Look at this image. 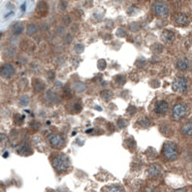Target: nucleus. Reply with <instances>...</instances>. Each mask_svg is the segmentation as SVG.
I'll return each instance as SVG.
<instances>
[{
	"label": "nucleus",
	"instance_id": "f257e3e1",
	"mask_svg": "<svg viewBox=\"0 0 192 192\" xmlns=\"http://www.w3.org/2000/svg\"><path fill=\"white\" fill-rule=\"evenodd\" d=\"M52 167L55 168L58 173H62L65 172L70 165V162L66 155L64 154H57L52 158Z\"/></svg>",
	"mask_w": 192,
	"mask_h": 192
},
{
	"label": "nucleus",
	"instance_id": "f03ea898",
	"mask_svg": "<svg viewBox=\"0 0 192 192\" xmlns=\"http://www.w3.org/2000/svg\"><path fill=\"white\" fill-rule=\"evenodd\" d=\"M163 154L170 161L176 160L179 156L178 147L173 142H167L163 147Z\"/></svg>",
	"mask_w": 192,
	"mask_h": 192
},
{
	"label": "nucleus",
	"instance_id": "7ed1b4c3",
	"mask_svg": "<svg viewBox=\"0 0 192 192\" xmlns=\"http://www.w3.org/2000/svg\"><path fill=\"white\" fill-rule=\"evenodd\" d=\"M188 85H189V82L187 80V78H185L184 76H180V77H177L174 80L173 85H172V88H173V90L175 92L184 93L188 89Z\"/></svg>",
	"mask_w": 192,
	"mask_h": 192
},
{
	"label": "nucleus",
	"instance_id": "20e7f679",
	"mask_svg": "<svg viewBox=\"0 0 192 192\" xmlns=\"http://www.w3.org/2000/svg\"><path fill=\"white\" fill-rule=\"evenodd\" d=\"M153 12L157 17L165 18L169 15L170 9H169V6L165 2L158 1L153 4Z\"/></svg>",
	"mask_w": 192,
	"mask_h": 192
},
{
	"label": "nucleus",
	"instance_id": "39448f33",
	"mask_svg": "<svg viewBox=\"0 0 192 192\" xmlns=\"http://www.w3.org/2000/svg\"><path fill=\"white\" fill-rule=\"evenodd\" d=\"M187 110H188V107L184 103H180V104H177L174 109H173V119L175 120H181L183 117L187 114Z\"/></svg>",
	"mask_w": 192,
	"mask_h": 192
},
{
	"label": "nucleus",
	"instance_id": "423d86ee",
	"mask_svg": "<svg viewBox=\"0 0 192 192\" xmlns=\"http://www.w3.org/2000/svg\"><path fill=\"white\" fill-rule=\"evenodd\" d=\"M172 19L175 22V24L179 26H187L189 24V18L187 15H185L184 13H176L173 15Z\"/></svg>",
	"mask_w": 192,
	"mask_h": 192
},
{
	"label": "nucleus",
	"instance_id": "0eeeda50",
	"mask_svg": "<svg viewBox=\"0 0 192 192\" xmlns=\"http://www.w3.org/2000/svg\"><path fill=\"white\" fill-rule=\"evenodd\" d=\"M169 110V104L165 100H158L154 105L153 111L156 115L158 116H164L168 113Z\"/></svg>",
	"mask_w": 192,
	"mask_h": 192
},
{
	"label": "nucleus",
	"instance_id": "6e6552de",
	"mask_svg": "<svg viewBox=\"0 0 192 192\" xmlns=\"http://www.w3.org/2000/svg\"><path fill=\"white\" fill-rule=\"evenodd\" d=\"M49 142H50L51 147L56 150H60L64 146L63 138L58 134H51L49 136Z\"/></svg>",
	"mask_w": 192,
	"mask_h": 192
},
{
	"label": "nucleus",
	"instance_id": "1a4fd4ad",
	"mask_svg": "<svg viewBox=\"0 0 192 192\" xmlns=\"http://www.w3.org/2000/svg\"><path fill=\"white\" fill-rule=\"evenodd\" d=\"M15 68L12 64H3V65L0 67V76L4 79H11L15 75Z\"/></svg>",
	"mask_w": 192,
	"mask_h": 192
},
{
	"label": "nucleus",
	"instance_id": "9d476101",
	"mask_svg": "<svg viewBox=\"0 0 192 192\" xmlns=\"http://www.w3.org/2000/svg\"><path fill=\"white\" fill-rule=\"evenodd\" d=\"M17 151L19 154L23 155V156H27V155H30L32 153V150H31V147L29 146L27 143H22V144H19Z\"/></svg>",
	"mask_w": 192,
	"mask_h": 192
},
{
	"label": "nucleus",
	"instance_id": "9b49d317",
	"mask_svg": "<svg viewBox=\"0 0 192 192\" xmlns=\"http://www.w3.org/2000/svg\"><path fill=\"white\" fill-rule=\"evenodd\" d=\"M161 39L164 43L172 44L176 39V34L173 31L166 29V30H163V32L161 33Z\"/></svg>",
	"mask_w": 192,
	"mask_h": 192
},
{
	"label": "nucleus",
	"instance_id": "f8f14e48",
	"mask_svg": "<svg viewBox=\"0 0 192 192\" xmlns=\"http://www.w3.org/2000/svg\"><path fill=\"white\" fill-rule=\"evenodd\" d=\"M160 174H161V168H160V166L157 164L150 165L149 170H147V175H149V177L151 179L158 178Z\"/></svg>",
	"mask_w": 192,
	"mask_h": 192
},
{
	"label": "nucleus",
	"instance_id": "ddd939ff",
	"mask_svg": "<svg viewBox=\"0 0 192 192\" xmlns=\"http://www.w3.org/2000/svg\"><path fill=\"white\" fill-rule=\"evenodd\" d=\"M32 86H33L34 91L40 92V91L45 89L46 85H45V83H44L41 80V79H39V78H33V80H32Z\"/></svg>",
	"mask_w": 192,
	"mask_h": 192
},
{
	"label": "nucleus",
	"instance_id": "4468645a",
	"mask_svg": "<svg viewBox=\"0 0 192 192\" xmlns=\"http://www.w3.org/2000/svg\"><path fill=\"white\" fill-rule=\"evenodd\" d=\"M190 65V61L187 57H181L177 62V68L180 71H186Z\"/></svg>",
	"mask_w": 192,
	"mask_h": 192
},
{
	"label": "nucleus",
	"instance_id": "2eb2a0df",
	"mask_svg": "<svg viewBox=\"0 0 192 192\" xmlns=\"http://www.w3.org/2000/svg\"><path fill=\"white\" fill-rule=\"evenodd\" d=\"M36 12L40 15V16H46L47 13H48V5L46 2L41 1L39 2L37 5V8H36Z\"/></svg>",
	"mask_w": 192,
	"mask_h": 192
},
{
	"label": "nucleus",
	"instance_id": "dca6fc26",
	"mask_svg": "<svg viewBox=\"0 0 192 192\" xmlns=\"http://www.w3.org/2000/svg\"><path fill=\"white\" fill-rule=\"evenodd\" d=\"M12 32L14 35H19V34H22L23 32V25L21 22L15 23L12 27Z\"/></svg>",
	"mask_w": 192,
	"mask_h": 192
},
{
	"label": "nucleus",
	"instance_id": "f3484780",
	"mask_svg": "<svg viewBox=\"0 0 192 192\" xmlns=\"http://www.w3.org/2000/svg\"><path fill=\"white\" fill-rule=\"evenodd\" d=\"M181 132L184 133V135L186 136H191L192 134V124H191V121L186 122V123L181 127Z\"/></svg>",
	"mask_w": 192,
	"mask_h": 192
},
{
	"label": "nucleus",
	"instance_id": "a211bd4d",
	"mask_svg": "<svg viewBox=\"0 0 192 192\" xmlns=\"http://www.w3.org/2000/svg\"><path fill=\"white\" fill-rule=\"evenodd\" d=\"M101 98L104 101H110L112 99V97H113V92L109 89H105V90H103L101 92Z\"/></svg>",
	"mask_w": 192,
	"mask_h": 192
},
{
	"label": "nucleus",
	"instance_id": "6ab92c4d",
	"mask_svg": "<svg viewBox=\"0 0 192 192\" xmlns=\"http://www.w3.org/2000/svg\"><path fill=\"white\" fill-rule=\"evenodd\" d=\"M29 103H30V98L28 95H23L19 100V105L21 107H26L27 105H29Z\"/></svg>",
	"mask_w": 192,
	"mask_h": 192
},
{
	"label": "nucleus",
	"instance_id": "aec40b11",
	"mask_svg": "<svg viewBox=\"0 0 192 192\" xmlns=\"http://www.w3.org/2000/svg\"><path fill=\"white\" fill-rule=\"evenodd\" d=\"M139 124L142 126V127H145V128H147L150 124H151V121L149 119V117H142V119L139 120Z\"/></svg>",
	"mask_w": 192,
	"mask_h": 192
},
{
	"label": "nucleus",
	"instance_id": "412c9836",
	"mask_svg": "<svg viewBox=\"0 0 192 192\" xmlns=\"http://www.w3.org/2000/svg\"><path fill=\"white\" fill-rule=\"evenodd\" d=\"M26 31H27L28 35H33L34 33H36L38 31V26L36 25L35 23H31V24H29V25L27 26Z\"/></svg>",
	"mask_w": 192,
	"mask_h": 192
},
{
	"label": "nucleus",
	"instance_id": "4be33fe9",
	"mask_svg": "<svg viewBox=\"0 0 192 192\" xmlns=\"http://www.w3.org/2000/svg\"><path fill=\"white\" fill-rule=\"evenodd\" d=\"M74 87H75V90L78 91V92H83L86 89V86L82 82H79V83H75Z\"/></svg>",
	"mask_w": 192,
	"mask_h": 192
},
{
	"label": "nucleus",
	"instance_id": "5701e85b",
	"mask_svg": "<svg viewBox=\"0 0 192 192\" xmlns=\"http://www.w3.org/2000/svg\"><path fill=\"white\" fill-rule=\"evenodd\" d=\"M107 192H124V191H123V188H122L120 185L115 184V185L110 186V187L108 188Z\"/></svg>",
	"mask_w": 192,
	"mask_h": 192
},
{
	"label": "nucleus",
	"instance_id": "b1692460",
	"mask_svg": "<svg viewBox=\"0 0 192 192\" xmlns=\"http://www.w3.org/2000/svg\"><path fill=\"white\" fill-rule=\"evenodd\" d=\"M23 120H24V116H22L19 114L15 116V123H16V124L22 125L23 123Z\"/></svg>",
	"mask_w": 192,
	"mask_h": 192
},
{
	"label": "nucleus",
	"instance_id": "393cba45",
	"mask_svg": "<svg viewBox=\"0 0 192 192\" xmlns=\"http://www.w3.org/2000/svg\"><path fill=\"white\" fill-rule=\"evenodd\" d=\"M7 143H8V137H7V135L3 134V133H0V147L6 146Z\"/></svg>",
	"mask_w": 192,
	"mask_h": 192
},
{
	"label": "nucleus",
	"instance_id": "a878e982",
	"mask_svg": "<svg viewBox=\"0 0 192 192\" xmlns=\"http://www.w3.org/2000/svg\"><path fill=\"white\" fill-rule=\"evenodd\" d=\"M97 66H98V69H99L100 71H103V70H104V69L106 68V66H107V62H106V60H104V59H99V60H98V62H97Z\"/></svg>",
	"mask_w": 192,
	"mask_h": 192
},
{
	"label": "nucleus",
	"instance_id": "bb28decb",
	"mask_svg": "<svg viewBox=\"0 0 192 192\" xmlns=\"http://www.w3.org/2000/svg\"><path fill=\"white\" fill-rule=\"evenodd\" d=\"M115 80H116V83H119V85H120V86L124 85V83H125V82H126V79H125V77H124V76H121V75H120V76H116V77L115 78Z\"/></svg>",
	"mask_w": 192,
	"mask_h": 192
},
{
	"label": "nucleus",
	"instance_id": "cd10ccee",
	"mask_svg": "<svg viewBox=\"0 0 192 192\" xmlns=\"http://www.w3.org/2000/svg\"><path fill=\"white\" fill-rule=\"evenodd\" d=\"M152 51L155 52H162L164 51V47L161 45V44H155V45L152 47Z\"/></svg>",
	"mask_w": 192,
	"mask_h": 192
},
{
	"label": "nucleus",
	"instance_id": "c85d7f7f",
	"mask_svg": "<svg viewBox=\"0 0 192 192\" xmlns=\"http://www.w3.org/2000/svg\"><path fill=\"white\" fill-rule=\"evenodd\" d=\"M74 50H75V52L78 53H82L83 51H85V46H83V44H77L75 48H74Z\"/></svg>",
	"mask_w": 192,
	"mask_h": 192
},
{
	"label": "nucleus",
	"instance_id": "c756f323",
	"mask_svg": "<svg viewBox=\"0 0 192 192\" xmlns=\"http://www.w3.org/2000/svg\"><path fill=\"white\" fill-rule=\"evenodd\" d=\"M129 29H130L131 31H133V32H137L140 29V25L138 23L133 22V23H131L130 25H129Z\"/></svg>",
	"mask_w": 192,
	"mask_h": 192
},
{
	"label": "nucleus",
	"instance_id": "7c9ffc66",
	"mask_svg": "<svg viewBox=\"0 0 192 192\" xmlns=\"http://www.w3.org/2000/svg\"><path fill=\"white\" fill-rule=\"evenodd\" d=\"M146 65V60L143 59V58H139V59L136 60V66L139 67V68H142L144 67Z\"/></svg>",
	"mask_w": 192,
	"mask_h": 192
},
{
	"label": "nucleus",
	"instance_id": "2f4dec72",
	"mask_svg": "<svg viewBox=\"0 0 192 192\" xmlns=\"http://www.w3.org/2000/svg\"><path fill=\"white\" fill-rule=\"evenodd\" d=\"M116 35L119 36V37H124L126 35L125 29L122 28V27H120L119 29H117V31H116Z\"/></svg>",
	"mask_w": 192,
	"mask_h": 192
},
{
	"label": "nucleus",
	"instance_id": "473e14b6",
	"mask_svg": "<svg viewBox=\"0 0 192 192\" xmlns=\"http://www.w3.org/2000/svg\"><path fill=\"white\" fill-rule=\"evenodd\" d=\"M136 111H137V109H136V107H134V106H129L128 107V109H127V113L128 114H129L130 116H133L136 113Z\"/></svg>",
	"mask_w": 192,
	"mask_h": 192
},
{
	"label": "nucleus",
	"instance_id": "72a5a7b5",
	"mask_svg": "<svg viewBox=\"0 0 192 192\" xmlns=\"http://www.w3.org/2000/svg\"><path fill=\"white\" fill-rule=\"evenodd\" d=\"M127 125V122L124 120H119V126L120 128H124L125 126Z\"/></svg>",
	"mask_w": 192,
	"mask_h": 192
},
{
	"label": "nucleus",
	"instance_id": "f704fd0d",
	"mask_svg": "<svg viewBox=\"0 0 192 192\" xmlns=\"http://www.w3.org/2000/svg\"><path fill=\"white\" fill-rule=\"evenodd\" d=\"M55 77H56V74L53 71H49L48 72V78L50 79V80H53Z\"/></svg>",
	"mask_w": 192,
	"mask_h": 192
},
{
	"label": "nucleus",
	"instance_id": "c9c22d12",
	"mask_svg": "<svg viewBox=\"0 0 192 192\" xmlns=\"http://www.w3.org/2000/svg\"><path fill=\"white\" fill-rule=\"evenodd\" d=\"M74 110H75L77 113H79L81 110H82V106H81V104H76L75 106H74Z\"/></svg>",
	"mask_w": 192,
	"mask_h": 192
},
{
	"label": "nucleus",
	"instance_id": "e433bc0d",
	"mask_svg": "<svg viewBox=\"0 0 192 192\" xmlns=\"http://www.w3.org/2000/svg\"><path fill=\"white\" fill-rule=\"evenodd\" d=\"M174 192H186V189L185 188H180V189L175 190Z\"/></svg>",
	"mask_w": 192,
	"mask_h": 192
},
{
	"label": "nucleus",
	"instance_id": "4c0bfd02",
	"mask_svg": "<svg viewBox=\"0 0 192 192\" xmlns=\"http://www.w3.org/2000/svg\"><path fill=\"white\" fill-rule=\"evenodd\" d=\"M3 156H4V157H7V156H8V153H5V154H4Z\"/></svg>",
	"mask_w": 192,
	"mask_h": 192
},
{
	"label": "nucleus",
	"instance_id": "58836bf2",
	"mask_svg": "<svg viewBox=\"0 0 192 192\" xmlns=\"http://www.w3.org/2000/svg\"><path fill=\"white\" fill-rule=\"evenodd\" d=\"M48 192H55V191H53V190H49Z\"/></svg>",
	"mask_w": 192,
	"mask_h": 192
},
{
	"label": "nucleus",
	"instance_id": "ea45409f",
	"mask_svg": "<svg viewBox=\"0 0 192 192\" xmlns=\"http://www.w3.org/2000/svg\"><path fill=\"white\" fill-rule=\"evenodd\" d=\"M0 36H1V33H0Z\"/></svg>",
	"mask_w": 192,
	"mask_h": 192
},
{
	"label": "nucleus",
	"instance_id": "a19ab883",
	"mask_svg": "<svg viewBox=\"0 0 192 192\" xmlns=\"http://www.w3.org/2000/svg\"><path fill=\"white\" fill-rule=\"evenodd\" d=\"M90 192H94V191H90Z\"/></svg>",
	"mask_w": 192,
	"mask_h": 192
}]
</instances>
